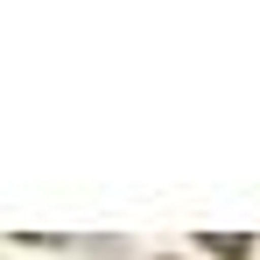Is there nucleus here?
<instances>
[{
	"instance_id": "nucleus-1",
	"label": "nucleus",
	"mask_w": 260,
	"mask_h": 260,
	"mask_svg": "<svg viewBox=\"0 0 260 260\" xmlns=\"http://www.w3.org/2000/svg\"><path fill=\"white\" fill-rule=\"evenodd\" d=\"M197 246L218 260H253V232H197Z\"/></svg>"
}]
</instances>
